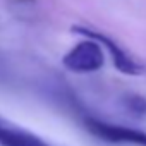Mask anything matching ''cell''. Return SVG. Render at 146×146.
I'll list each match as a JSON object with an SVG mask.
<instances>
[{
	"instance_id": "obj_1",
	"label": "cell",
	"mask_w": 146,
	"mask_h": 146,
	"mask_svg": "<svg viewBox=\"0 0 146 146\" xmlns=\"http://www.w3.org/2000/svg\"><path fill=\"white\" fill-rule=\"evenodd\" d=\"M62 64L65 69H69L72 72H78V74L95 72V70L103 67L105 53H103L102 45L98 41L84 40L64 55Z\"/></svg>"
},
{
	"instance_id": "obj_2",
	"label": "cell",
	"mask_w": 146,
	"mask_h": 146,
	"mask_svg": "<svg viewBox=\"0 0 146 146\" xmlns=\"http://www.w3.org/2000/svg\"><path fill=\"white\" fill-rule=\"evenodd\" d=\"M86 129L93 136H96L107 143H129V144H136V146H146V132L136 131L131 127L107 124V122H102L96 119H86Z\"/></svg>"
},
{
	"instance_id": "obj_3",
	"label": "cell",
	"mask_w": 146,
	"mask_h": 146,
	"mask_svg": "<svg viewBox=\"0 0 146 146\" xmlns=\"http://www.w3.org/2000/svg\"><path fill=\"white\" fill-rule=\"evenodd\" d=\"M74 31L79 33V35L90 36V40H95V41H98L100 45L107 46L108 52H110V55H112L113 65H115L120 72H124V74H131V76H137V74H141V72H143V65H141L139 62H136L125 50H122L112 38H108V36H105V35H102V33L91 31V29H88V28H74Z\"/></svg>"
},
{
	"instance_id": "obj_4",
	"label": "cell",
	"mask_w": 146,
	"mask_h": 146,
	"mask_svg": "<svg viewBox=\"0 0 146 146\" xmlns=\"http://www.w3.org/2000/svg\"><path fill=\"white\" fill-rule=\"evenodd\" d=\"M0 146H50L41 137L0 120Z\"/></svg>"
}]
</instances>
